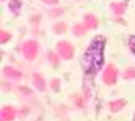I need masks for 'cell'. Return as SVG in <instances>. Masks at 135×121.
Returning a JSON list of instances; mask_svg holds the SVG:
<instances>
[{
    "label": "cell",
    "mask_w": 135,
    "mask_h": 121,
    "mask_svg": "<svg viewBox=\"0 0 135 121\" xmlns=\"http://www.w3.org/2000/svg\"><path fill=\"white\" fill-rule=\"evenodd\" d=\"M34 82H35V85L38 89L42 90L44 88V81H43V79L40 75H38V74L34 75Z\"/></svg>",
    "instance_id": "obj_7"
},
{
    "label": "cell",
    "mask_w": 135,
    "mask_h": 121,
    "mask_svg": "<svg viewBox=\"0 0 135 121\" xmlns=\"http://www.w3.org/2000/svg\"><path fill=\"white\" fill-rule=\"evenodd\" d=\"M23 52L26 58L33 59L37 54V44L34 41H28L23 45Z\"/></svg>",
    "instance_id": "obj_3"
},
{
    "label": "cell",
    "mask_w": 135,
    "mask_h": 121,
    "mask_svg": "<svg viewBox=\"0 0 135 121\" xmlns=\"http://www.w3.org/2000/svg\"><path fill=\"white\" fill-rule=\"evenodd\" d=\"M43 1H45L47 3H56L57 2V0H43Z\"/></svg>",
    "instance_id": "obj_15"
},
{
    "label": "cell",
    "mask_w": 135,
    "mask_h": 121,
    "mask_svg": "<svg viewBox=\"0 0 135 121\" xmlns=\"http://www.w3.org/2000/svg\"><path fill=\"white\" fill-rule=\"evenodd\" d=\"M112 8H113V11H114L115 14L120 15V14H122L123 11H124V5L121 4V3H113V4H112Z\"/></svg>",
    "instance_id": "obj_9"
},
{
    "label": "cell",
    "mask_w": 135,
    "mask_h": 121,
    "mask_svg": "<svg viewBox=\"0 0 135 121\" xmlns=\"http://www.w3.org/2000/svg\"><path fill=\"white\" fill-rule=\"evenodd\" d=\"M103 46L104 38L97 36L85 51L82 57L83 69L88 74H96L103 63Z\"/></svg>",
    "instance_id": "obj_1"
},
{
    "label": "cell",
    "mask_w": 135,
    "mask_h": 121,
    "mask_svg": "<svg viewBox=\"0 0 135 121\" xmlns=\"http://www.w3.org/2000/svg\"><path fill=\"white\" fill-rule=\"evenodd\" d=\"M123 106V101L122 100H119V101H116V102H113L111 103V108L112 110H117V109H120L121 107Z\"/></svg>",
    "instance_id": "obj_10"
},
{
    "label": "cell",
    "mask_w": 135,
    "mask_h": 121,
    "mask_svg": "<svg viewBox=\"0 0 135 121\" xmlns=\"http://www.w3.org/2000/svg\"><path fill=\"white\" fill-rule=\"evenodd\" d=\"M9 38H11V36H9L8 33H5V32H3V31L0 32V40H1L2 43H4L5 41H7Z\"/></svg>",
    "instance_id": "obj_12"
},
{
    "label": "cell",
    "mask_w": 135,
    "mask_h": 121,
    "mask_svg": "<svg viewBox=\"0 0 135 121\" xmlns=\"http://www.w3.org/2000/svg\"><path fill=\"white\" fill-rule=\"evenodd\" d=\"M21 6V0H12L9 2V8L15 13L17 14L19 12V8Z\"/></svg>",
    "instance_id": "obj_8"
},
{
    "label": "cell",
    "mask_w": 135,
    "mask_h": 121,
    "mask_svg": "<svg viewBox=\"0 0 135 121\" xmlns=\"http://www.w3.org/2000/svg\"><path fill=\"white\" fill-rule=\"evenodd\" d=\"M84 21H85L84 25H85V27H86V28L95 27V26H96V24H97V20H96V19H95V17H94V16H92V15L86 16V17H85V19H84Z\"/></svg>",
    "instance_id": "obj_6"
},
{
    "label": "cell",
    "mask_w": 135,
    "mask_h": 121,
    "mask_svg": "<svg viewBox=\"0 0 135 121\" xmlns=\"http://www.w3.org/2000/svg\"><path fill=\"white\" fill-rule=\"evenodd\" d=\"M58 49H59V53L60 55L65 58V59H69L72 57L73 55V47L70 43L68 42H60L58 44Z\"/></svg>",
    "instance_id": "obj_4"
},
{
    "label": "cell",
    "mask_w": 135,
    "mask_h": 121,
    "mask_svg": "<svg viewBox=\"0 0 135 121\" xmlns=\"http://www.w3.org/2000/svg\"><path fill=\"white\" fill-rule=\"evenodd\" d=\"M129 44H130V47H131L132 52L135 54V36H132V37L130 38V42H129Z\"/></svg>",
    "instance_id": "obj_14"
},
{
    "label": "cell",
    "mask_w": 135,
    "mask_h": 121,
    "mask_svg": "<svg viewBox=\"0 0 135 121\" xmlns=\"http://www.w3.org/2000/svg\"><path fill=\"white\" fill-rule=\"evenodd\" d=\"M5 72L7 73V75H8V76H11V77H14V78H18V77L20 76V74H19L18 72L14 70L13 68H5Z\"/></svg>",
    "instance_id": "obj_11"
},
{
    "label": "cell",
    "mask_w": 135,
    "mask_h": 121,
    "mask_svg": "<svg viewBox=\"0 0 135 121\" xmlns=\"http://www.w3.org/2000/svg\"><path fill=\"white\" fill-rule=\"evenodd\" d=\"M135 77V69H128L126 72L124 78H134Z\"/></svg>",
    "instance_id": "obj_13"
},
{
    "label": "cell",
    "mask_w": 135,
    "mask_h": 121,
    "mask_svg": "<svg viewBox=\"0 0 135 121\" xmlns=\"http://www.w3.org/2000/svg\"><path fill=\"white\" fill-rule=\"evenodd\" d=\"M15 116V110L12 107H5L1 112V121H8Z\"/></svg>",
    "instance_id": "obj_5"
},
{
    "label": "cell",
    "mask_w": 135,
    "mask_h": 121,
    "mask_svg": "<svg viewBox=\"0 0 135 121\" xmlns=\"http://www.w3.org/2000/svg\"><path fill=\"white\" fill-rule=\"evenodd\" d=\"M117 69L113 66V65H110L107 67V69L104 70L103 73V80L105 83L108 84H113L116 80V77H117Z\"/></svg>",
    "instance_id": "obj_2"
}]
</instances>
